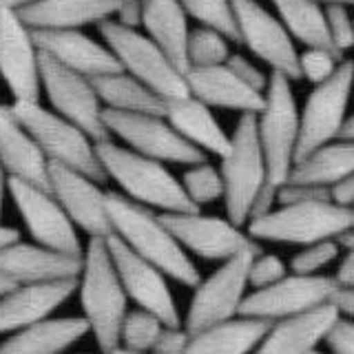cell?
Instances as JSON below:
<instances>
[{"instance_id": "obj_26", "label": "cell", "mask_w": 354, "mask_h": 354, "mask_svg": "<svg viewBox=\"0 0 354 354\" xmlns=\"http://www.w3.org/2000/svg\"><path fill=\"white\" fill-rule=\"evenodd\" d=\"M118 0H36L18 14L33 31H62L100 25L115 16Z\"/></svg>"}, {"instance_id": "obj_10", "label": "cell", "mask_w": 354, "mask_h": 354, "mask_svg": "<svg viewBox=\"0 0 354 354\" xmlns=\"http://www.w3.org/2000/svg\"><path fill=\"white\" fill-rule=\"evenodd\" d=\"M254 254L257 252H241L228 261H221L206 279L195 286L184 319V328L191 335L241 315L243 299L248 297L250 288L248 270Z\"/></svg>"}, {"instance_id": "obj_45", "label": "cell", "mask_w": 354, "mask_h": 354, "mask_svg": "<svg viewBox=\"0 0 354 354\" xmlns=\"http://www.w3.org/2000/svg\"><path fill=\"white\" fill-rule=\"evenodd\" d=\"M188 341H191V332L184 326H166L155 343L153 354H184Z\"/></svg>"}, {"instance_id": "obj_33", "label": "cell", "mask_w": 354, "mask_h": 354, "mask_svg": "<svg viewBox=\"0 0 354 354\" xmlns=\"http://www.w3.org/2000/svg\"><path fill=\"white\" fill-rule=\"evenodd\" d=\"M270 3L295 42H301L304 47L330 49L339 53L332 47L326 7L321 3L317 0H270Z\"/></svg>"}, {"instance_id": "obj_14", "label": "cell", "mask_w": 354, "mask_h": 354, "mask_svg": "<svg viewBox=\"0 0 354 354\" xmlns=\"http://www.w3.org/2000/svg\"><path fill=\"white\" fill-rule=\"evenodd\" d=\"M164 224L171 228L175 239L191 254L206 261H228L241 252H259L261 243L254 241L246 228L232 224L228 217L193 213H162Z\"/></svg>"}, {"instance_id": "obj_57", "label": "cell", "mask_w": 354, "mask_h": 354, "mask_svg": "<svg viewBox=\"0 0 354 354\" xmlns=\"http://www.w3.org/2000/svg\"><path fill=\"white\" fill-rule=\"evenodd\" d=\"M113 354H153V352H129V350H122V348H118Z\"/></svg>"}, {"instance_id": "obj_18", "label": "cell", "mask_w": 354, "mask_h": 354, "mask_svg": "<svg viewBox=\"0 0 354 354\" xmlns=\"http://www.w3.org/2000/svg\"><path fill=\"white\" fill-rule=\"evenodd\" d=\"M0 77L14 102H40V49L14 9H0Z\"/></svg>"}, {"instance_id": "obj_39", "label": "cell", "mask_w": 354, "mask_h": 354, "mask_svg": "<svg viewBox=\"0 0 354 354\" xmlns=\"http://www.w3.org/2000/svg\"><path fill=\"white\" fill-rule=\"evenodd\" d=\"M343 62V55L335 53L330 49H317V47H306L299 53V73L304 80L310 84H321L330 80L337 73L339 64Z\"/></svg>"}, {"instance_id": "obj_17", "label": "cell", "mask_w": 354, "mask_h": 354, "mask_svg": "<svg viewBox=\"0 0 354 354\" xmlns=\"http://www.w3.org/2000/svg\"><path fill=\"white\" fill-rule=\"evenodd\" d=\"M106 243L129 301H133L140 310L155 315L164 326H184L180 308H177L173 290L169 286V277L158 266L149 263L140 254L133 252L115 235L106 237Z\"/></svg>"}, {"instance_id": "obj_13", "label": "cell", "mask_w": 354, "mask_h": 354, "mask_svg": "<svg viewBox=\"0 0 354 354\" xmlns=\"http://www.w3.org/2000/svg\"><path fill=\"white\" fill-rule=\"evenodd\" d=\"M339 292V283L335 277L328 274H286L281 281H277L263 290H252L243 299L241 317L261 319L274 324V321L299 317L313 310L332 304Z\"/></svg>"}, {"instance_id": "obj_51", "label": "cell", "mask_w": 354, "mask_h": 354, "mask_svg": "<svg viewBox=\"0 0 354 354\" xmlns=\"http://www.w3.org/2000/svg\"><path fill=\"white\" fill-rule=\"evenodd\" d=\"M9 188V175L5 171L3 162H0V217H3V208H5V193Z\"/></svg>"}, {"instance_id": "obj_47", "label": "cell", "mask_w": 354, "mask_h": 354, "mask_svg": "<svg viewBox=\"0 0 354 354\" xmlns=\"http://www.w3.org/2000/svg\"><path fill=\"white\" fill-rule=\"evenodd\" d=\"M330 202L343 208H354V173L330 186Z\"/></svg>"}, {"instance_id": "obj_58", "label": "cell", "mask_w": 354, "mask_h": 354, "mask_svg": "<svg viewBox=\"0 0 354 354\" xmlns=\"http://www.w3.org/2000/svg\"><path fill=\"white\" fill-rule=\"evenodd\" d=\"M315 354H332V352H321V350H317Z\"/></svg>"}, {"instance_id": "obj_27", "label": "cell", "mask_w": 354, "mask_h": 354, "mask_svg": "<svg viewBox=\"0 0 354 354\" xmlns=\"http://www.w3.org/2000/svg\"><path fill=\"white\" fill-rule=\"evenodd\" d=\"M164 118L180 136L202 153L217 155L221 160L230 151V136L213 115V109L199 102L197 97L186 95L166 102Z\"/></svg>"}, {"instance_id": "obj_31", "label": "cell", "mask_w": 354, "mask_h": 354, "mask_svg": "<svg viewBox=\"0 0 354 354\" xmlns=\"http://www.w3.org/2000/svg\"><path fill=\"white\" fill-rule=\"evenodd\" d=\"M91 82L100 100H102L104 109L120 111V113H144V115L166 113V100L124 71L100 75L93 77Z\"/></svg>"}, {"instance_id": "obj_50", "label": "cell", "mask_w": 354, "mask_h": 354, "mask_svg": "<svg viewBox=\"0 0 354 354\" xmlns=\"http://www.w3.org/2000/svg\"><path fill=\"white\" fill-rule=\"evenodd\" d=\"M18 239H20V232H18L16 228L0 224V250L7 248V246H11V243L18 241Z\"/></svg>"}, {"instance_id": "obj_40", "label": "cell", "mask_w": 354, "mask_h": 354, "mask_svg": "<svg viewBox=\"0 0 354 354\" xmlns=\"http://www.w3.org/2000/svg\"><path fill=\"white\" fill-rule=\"evenodd\" d=\"M288 263L279 257V254L272 252H257L250 261V270H248V286L252 290H263L277 281H281L288 274Z\"/></svg>"}, {"instance_id": "obj_30", "label": "cell", "mask_w": 354, "mask_h": 354, "mask_svg": "<svg viewBox=\"0 0 354 354\" xmlns=\"http://www.w3.org/2000/svg\"><path fill=\"white\" fill-rule=\"evenodd\" d=\"M142 27L147 36L186 73L188 71V14L180 0H144Z\"/></svg>"}, {"instance_id": "obj_12", "label": "cell", "mask_w": 354, "mask_h": 354, "mask_svg": "<svg viewBox=\"0 0 354 354\" xmlns=\"http://www.w3.org/2000/svg\"><path fill=\"white\" fill-rule=\"evenodd\" d=\"M104 124L111 136L120 138L127 144V149L144 158L184 166L206 162V153L188 144L164 115L120 113V111L104 109Z\"/></svg>"}, {"instance_id": "obj_19", "label": "cell", "mask_w": 354, "mask_h": 354, "mask_svg": "<svg viewBox=\"0 0 354 354\" xmlns=\"http://www.w3.org/2000/svg\"><path fill=\"white\" fill-rule=\"evenodd\" d=\"M49 186L75 228L84 230L88 237L106 239L113 235L106 210V191L100 188V182L93 177L60 164H49Z\"/></svg>"}, {"instance_id": "obj_24", "label": "cell", "mask_w": 354, "mask_h": 354, "mask_svg": "<svg viewBox=\"0 0 354 354\" xmlns=\"http://www.w3.org/2000/svg\"><path fill=\"white\" fill-rule=\"evenodd\" d=\"M339 319V308L326 304L313 313L274 321L252 354H315Z\"/></svg>"}, {"instance_id": "obj_8", "label": "cell", "mask_w": 354, "mask_h": 354, "mask_svg": "<svg viewBox=\"0 0 354 354\" xmlns=\"http://www.w3.org/2000/svg\"><path fill=\"white\" fill-rule=\"evenodd\" d=\"M100 33L106 47L113 51L122 71L144 82L155 93L169 100L191 95L186 84V73L140 29H127L111 18L100 22Z\"/></svg>"}, {"instance_id": "obj_53", "label": "cell", "mask_w": 354, "mask_h": 354, "mask_svg": "<svg viewBox=\"0 0 354 354\" xmlns=\"http://www.w3.org/2000/svg\"><path fill=\"white\" fill-rule=\"evenodd\" d=\"M339 140H350V142H354V115L348 118V122H346V127H343Z\"/></svg>"}, {"instance_id": "obj_41", "label": "cell", "mask_w": 354, "mask_h": 354, "mask_svg": "<svg viewBox=\"0 0 354 354\" xmlns=\"http://www.w3.org/2000/svg\"><path fill=\"white\" fill-rule=\"evenodd\" d=\"M326 20L332 47L341 55L354 49V16L350 14V5H326Z\"/></svg>"}, {"instance_id": "obj_36", "label": "cell", "mask_w": 354, "mask_h": 354, "mask_svg": "<svg viewBox=\"0 0 354 354\" xmlns=\"http://www.w3.org/2000/svg\"><path fill=\"white\" fill-rule=\"evenodd\" d=\"M164 328L162 321L147 310H129L120 330V348L129 352H153Z\"/></svg>"}, {"instance_id": "obj_29", "label": "cell", "mask_w": 354, "mask_h": 354, "mask_svg": "<svg viewBox=\"0 0 354 354\" xmlns=\"http://www.w3.org/2000/svg\"><path fill=\"white\" fill-rule=\"evenodd\" d=\"M268 330V321L239 315L193 332L184 354H252Z\"/></svg>"}, {"instance_id": "obj_21", "label": "cell", "mask_w": 354, "mask_h": 354, "mask_svg": "<svg viewBox=\"0 0 354 354\" xmlns=\"http://www.w3.org/2000/svg\"><path fill=\"white\" fill-rule=\"evenodd\" d=\"M33 40H36L40 53L49 55L66 69L91 77V80L100 75L122 71L113 51L106 44H100L93 38H88L80 29L33 31Z\"/></svg>"}, {"instance_id": "obj_9", "label": "cell", "mask_w": 354, "mask_h": 354, "mask_svg": "<svg viewBox=\"0 0 354 354\" xmlns=\"http://www.w3.org/2000/svg\"><path fill=\"white\" fill-rule=\"evenodd\" d=\"M352 91H354V60L343 58L337 73L330 80L317 84L310 91L301 109L297 160H301L308 153L339 140L341 131L350 118L348 106H350Z\"/></svg>"}, {"instance_id": "obj_5", "label": "cell", "mask_w": 354, "mask_h": 354, "mask_svg": "<svg viewBox=\"0 0 354 354\" xmlns=\"http://www.w3.org/2000/svg\"><path fill=\"white\" fill-rule=\"evenodd\" d=\"M226 217L241 228L248 226L250 210L259 191L268 184V169L261 151L257 115L243 113L230 136V151L221 158Z\"/></svg>"}, {"instance_id": "obj_20", "label": "cell", "mask_w": 354, "mask_h": 354, "mask_svg": "<svg viewBox=\"0 0 354 354\" xmlns=\"http://www.w3.org/2000/svg\"><path fill=\"white\" fill-rule=\"evenodd\" d=\"M84 254H69L29 241H14L0 250V272L14 283L73 281L80 277Z\"/></svg>"}, {"instance_id": "obj_35", "label": "cell", "mask_w": 354, "mask_h": 354, "mask_svg": "<svg viewBox=\"0 0 354 354\" xmlns=\"http://www.w3.org/2000/svg\"><path fill=\"white\" fill-rule=\"evenodd\" d=\"M182 188L186 197L191 199L195 208H202L224 199V180H221V171L217 166L208 162H199L188 166L182 175Z\"/></svg>"}, {"instance_id": "obj_22", "label": "cell", "mask_w": 354, "mask_h": 354, "mask_svg": "<svg viewBox=\"0 0 354 354\" xmlns=\"http://www.w3.org/2000/svg\"><path fill=\"white\" fill-rule=\"evenodd\" d=\"M77 290V279L53 283H18L0 297V335L49 319Z\"/></svg>"}, {"instance_id": "obj_15", "label": "cell", "mask_w": 354, "mask_h": 354, "mask_svg": "<svg viewBox=\"0 0 354 354\" xmlns=\"http://www.w3.org/2000/svg\"><path fill=\"white\" fill-rule=\"evenodd\" d=\"M230 5L239 31V44H246L261 62L270 66L272 73L301 80L297 44L281 20L274 18L259 0H230Z\"/></svg>"}, {"instance_id": "obj_28", "label": "cell", "mask_w": 354, "mask_h": 354, "mask_svg": "<svg viewBox=\"0 0 354 354\" xmlns=\"http://www.w3.org/2000/svg\"><path fill=\"white\" fill-rule=\"evenodd\" d=\"M86 332L84 317H49L14 332L0 343V354H64Z\"/></svg>"}, {"instance_id": "obj_52", "label": "cell", "mask_w": 354, "mask_h": 354, "mask_svg": "<svg viewBox=\"0 0 354 354\" xmlns=\"http://www.w3.org/2000/svg\"><path fill=\"white\" fill-rule=\"evenodd\" d=\"M31 3H36V0H0V9H14V11H20L22 7H27Z\"/></svg>"}, {"instance_id": "obj_11", "label": "cell", "mask_w": 354, "mask_h": 354, "mask_svg": "<svg viewBox=\"0 0 354 354\" xmlns=\"http://www.w3.org/2000/svg\"><path fill=\"white\" fill-rule=\"evenodd\" d=\"M40 80L55 113L80 127L93 142L111 140L104 124V104L91 77L66 69L49 55L40 53Z\"/></svg>"}, {"instance_id": "obj_1", "label": "cell", "mask_w": 354, "mask_h": 354, "mask_svg": "<svg viewBox=\"0 0 354 354\" xmlns=\"http://www.w3.org/2000/svg\"><path fill=\"white\" fill-rule=\"evenodd\" d=\"M106 210L113 235L142 259L158 266L169 279L186 288H195L202 281L191 254L164 224L162 213H153L151 208L115 191H106Z\"/></svg>"}, {"instance_id": "obj_43", "label": "cell", "mask_w": 354, "mask_h": 354, "mask_svg": "<svg viewBox=\"0 0 354 354\" xmlns=\"http://www.w3.org/2000/svg\"><path fill=\"white\" fill-rule=\"evenodd\" d=\"M226 64H228L230 69L235 71L248 86H252L254 91L266 93V88H268V82H270V75H266V71H261L257 64L250 62V60L246 58V55L232 53Z\"/></svg>"}, {"instance_id": "obj_55", "label": "cell", "mask_w": 354, "mask_h": 354, "mask_svg": "<svg viewBox=\"0 0 354 354\" xmlns=\"http://www.w3.org/2000/svg\"><path fill=\"white\" fill-rule=\"evenodd\" d=\"M339 243H341V246L346 248V250H354V230H350L348 235H343V237L339 239Z\"/></svg>"}, {"instance_id": "obj_46", "label": "cell", "mask_w": 354, "mask_h": 354, "mask_svg": "<svg viewBox=\"0 0 354 354\" xmlns=\"http://www.w3.org/2000/svg\"><path fill=\"white\" fill-rule=\"evenodd\" d=\"M144 18V0H118L113 20L127 29H140Z\"/></svg>"}, {"instance_id": "obj_37", "label": "cell", "mask_w": 354, "mask_h": 354, "mask_svg": "<svg viewBox=\"0 0 354 354\" xmlns=\"http://www.w3.org/2000/svg\"><path fill=\"white\" fill-rule=\"evenodd\" d=\"M180 5L188 18H195L202 27L217 29L232 44H239V31L230 0H180Z\"/></svg>"}, {"instance_id": "obj_49", "label": "cell", "mask_w": 354, "mask_h": 354, "mask_svg": "<svg viewBox=\"0 0 354 354\" xmlns=\"http://www.w3.org/2000/svg\"><path fill=\"white\" fill-rule=\"evenodd\" d=\"M332 304L339 308L341 317H348L354 321V290H339Z\"/></svg>"}, {"instance_id": "obj_38", "label": "cell", "mask_w": 354, "mask_h": 354, "mask_svg": "<svg viewBox=\"0 0 354 354\" xmlns=\"http://www.w3.org/2000/svg\"><path fill=\"white\" fill-rule=\"evenodd\" d=\"M341 243L330 239V241H319L313 246H304L288 263L292 274H304V277H315L321 274V270L328 268L330 263H335L341 257Z\"/></svg>"}, {"instance_id": "obj_48", "label": "cell", "mask_w": 354, "mask_h": 354, "mask_svg": "<svg viewBox=\"0 0 354 354\" xmlns=\"http://www.w3.org/2000/svg\"><path fill=\"white\" fill-rule=\"evenodd\" d=\"M335 279L339 283V290H354V250H346L341 257Z\"/></svg>"}, {"instance_id": "obj_44", "label": "cell", "mask_w": 354, "mask_h": 354, "mask_svg": "<svg viewBox=\"0 0 354 354\" xmlns=\"http://www.w3.org/2000/svg\"><path fill=\"white\" fill-rule=\"evenodd\" d=\"M326 346L332 354H354V321L341 317L330 330Z\"/></svg>"}, {"instance_id": "obj_4", "label": "cell", "mask_w": 354, "mask_h": 354, "mask_svg": "<svg viewBox=\"0 0 354 354\" xmlns=\"http://www.w3.org/2000/svg\"><path fill=\"white\" fill-rule=\"evenodd\" d=\"M246 230L259 243H288L299 248L330 239L339 241L354 230V208L332 202L283 204L266 217L252 219Z\"/></svg>"}, {"instance_id": "obj_34", "label": "cell", "mask_w": 354, "mask_h": 354, "mask_svg": "<svg viewBox=\"0 0 354 354\" xmlns=\"http://www.w3.org/2000/svg\"><path fill=\"white\" fill-rule=\"evenodd\" d=\"M230 40L219 33L217 29L202 27L191 29L188 36V47H186V58H188V69L193 66H217L226 64L230 58Z\"/></svg>"}, {"instance_id": "obj_7", "label": "cell", "mask_w": 354, "mask_h": 354, "mask_svg": "<svg viewBox=\"0 0 354 354\" xmlns=\"http://www.w3.org/2000/svg\"><path fill=\"white\" fill-rule=\"evenodd\" d=\"M299 127H301V113L295 100L292 80L281 73H270L266 102L257 113V133L268 180L274 186H283L295 169Z\"/></svg>"}, {"instance_id": "obj_6", "label": "cell", "mask_w": 354, "mask_h": 354, "mask_svg": "<svg viewBox=\"0 0 354 354\" xmlns=\"http://www.w3.org/2000/svg\"><path fill=\"white\" fill-rule=\"evenodd\" d=\"M11 111L20 120V124L31 133V138L38 142L49 164L80 171L100 184L106 180L95 151L97 142L88 138L80 127H75L55 111L44 109L40 102H14Z\"/></svg>"}, {"instance_id": "obj_25", "label": "cell", "mask_w": 354, "mask_h": 354, "mask_svg": "<svg viewBox=\"0 0 354 354\" xmlns=\"http://www.w3.org/2000/svg\"><path fill=\"white\" fill-rule=\"evenodd\" d=\"M0 162H3L7 175L14 180L51 191L49 160L44 158L38 142L20 124V120L7 104H0Z\"/></svg>"}, {"instance_id": "obj_2", "label": "cell", "mask_w": 354, "mask_h": 354, "mask_svg": "<svg viewBox=\"0 0 354 354\" xmlns=\"http://www.w3.org/2000/svg\"><path fill=\"white\" fill-rule=\"evenodd\" d=\"M75 292L80 297L82 317L100 352L113 354L120 348V330L129 315V297L104 237H88Z\"/></svg>"}, {"instance_id": "obj_3", "label": "cell", "mask_w": 354, "mask_h": 354, "mask_svg": "<svg viewBox=\"0 0 354 354\" xmlns=\"http://www.w3.org/2000/svg\"><path fill=\"white\" fill-rule=\"evenodd\" d=\"M106 180L111 177L133 202L162 213H193L199 210L186 197L182 182L166 169V164L120 147L113 140L95 144Z\"/></svg>"}, {"instance_id": "obj_42", "label": "cell", "mask_w": 354, "mask_h": 354, "mask_svg": "<svg viewBox=\"0 0 354 354\" xmlns=\"http://www.w3.org/2000/svg\"><path fill=\"white\" fill-rule=\"evenodd\" d=\"M279 206L283 204H310V202H330V188L313 186V184H295L286 182L279 186Z\"/></svg>"}, {"instance_id": "obj_16", "label": "cell", "mask_w": 354, "mask_h": 354, "mask_svg": "<svg viewBox=\"0 0 354 354\" xmlns=\"http://www.w3.org/2000/svg\"><path fill=\"white\" fill-rule=\"evenodd\" d=\"M9 195L33 241L69 254H84L75 224L51 191L9 177Z\"/></svg>"}, {"instance_id": "obj_54", "label": "cell", "mask_w": 354, "mask_h": 354, "mask_svg": "<svg viewBox=\"0 0 354 354\" xmlns=\"http://www.w3.org/2000/svg\"><path fill=\"white\" fill-rule=\"evenodd\" d=\"M14 286H18V283H14V281L9 279L7 274H3V272H0V297H3L5 292H9V290H11V288H14Z\"/></svg>"}, {"instance_id": "obj_32", "label": "cell", "mask_w": 354, "mask_h": 354, "mask_svg": "<svg viewBox=\"0 0 354 354\" xmlns=\"http://www.w3.org/2000/svg\"><path fill=\"white\" fill-rule=\"evenodd\" d=\"M354 173V142L335 140L297 160L288 182L330 188Z\"/></svg>"}, {"instance_id": "obj_23", "label": "cell", "mask_w": 354, "mask_h": 354, "mask_svg": "<svg viewBox=\"0 0 354 354\" xmlns=\"http://www.w3.org/2000/svg\"><path fill=\"white\" fill-rule=\"evenodd\" d=\"M188 93L210 109H228L257 115L263 109L266 93L254 91L228 64L193 66L186 71Z\"/></svg>"}, {"instance_id": "obj_56", "label": "cell", "mask_w": 354, "mask_h": 354, "mask_svg": "<svg viewBox=\"0 0 354 354\" xmlns=\"http://www.w3.org/2000/svg\"><path fill=\"white\" fill-rule=\"evenodd\" d=\"M321 5H354V0H317Z\"/></svg>"}]
</instances>
